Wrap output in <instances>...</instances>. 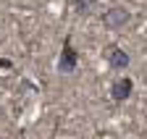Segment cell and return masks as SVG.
<instances>
[{
	"instance_id": "obj_1",
	"label": "cell",
	"mask_w": 147,
	"mask_h": 139,
	"mask_svg": "<svg viewBox=\"0 0 147 139\" xmlns=\"http://www.w3.org/2000/svg\"><path fill=\"white\" fill-rule=\"evenodd\" d=\"M79 66V53L71 42V34L63 37V45H61V55H58V71L61 74H74Z\"/></svg>"
},
{
	"instance_id": "obj_2",
	"label": "cell",
	"mask_w": 147,
	"mask_h": 139,
	"mask_svg": "<svg viewBox=\"0 0 147 139\" xmlns=\"http://www.w3.org/2000/svg\"><path fill=\"white\" fill-rule=\"evenodd\" d=\"M129 21H131V11L126 5H110L105 13H102V26L105 29H123Z\"/></svg>"
},
{
	"instance_id": "obj_3",
	"label": "cell",
	"mask_w": 147,
	"mask_h": 139,
	"mask_svg": "<svg viewBox=\"0 0 147 139\" xmlns=\"http://www.w3.org/2000/svg\"><path fill=\"white\" fill-rule=\"evenodd\" d=\"M102 58H105V63L113 68V71H126L129 63H131L129 53H126L121 45H105L102 47Z\"/></svg>"
},
{
	"instance_id": "obj_4",
	"label": "cell",
	"mask_w": 147,
	"mask_h": 139,
	"mask_svg": "<svg viewBox=\"0 0 147 139\" xmlns=\"http://www.w3.org/2000/svg\"><path fill=\"white\" fill-rule=\"evenodd\" d=\"M131 92H134L131 76H118V79H113V84H110V97H113L116 102H126L129 97H131Z\"/></svg>"
},
{
	"instance_id": "obj_5",
	"label": "cell",
	"mask_w": 147,
	"mask_h": 139,
	"mask_svg": "<svg viewBox=\"0 0 147 139\" xmlns=\"http://www.w3.org/2000/svg\"><path fill=\"white\" fill-rule=\"evenodd\" d=\"M95 5H97V0H74V8H76L79 16H87Z\"/></svg>"
},
{
	"instance_id": "obj_6",
	"label": "cell",
	"mask_w": 147,
	"mask_h": 139,
	"mask_svg": "<svg viewBox=\"0 0 147 139\" xmlns=\"http://www.w3.org/2000/svg\"><path fill=\"white\" fill-rule=\"evenodd\" d=\"M11 66H13V63H11L8 58H0V68H11Z\"/></svg>"
}]
</instances>
